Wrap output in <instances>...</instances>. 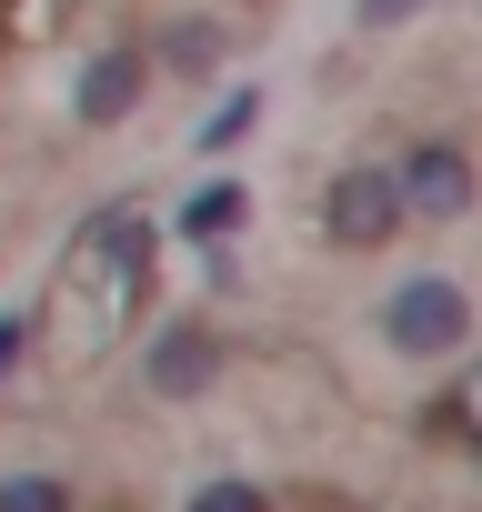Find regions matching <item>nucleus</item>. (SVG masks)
<instances>
[{
  "label": "nucleus",
  "instance_id": "obj_1",
  "mask_svg": "<svg viewBox=\"0 0 482 512\" xmlns=\"http://www.w3.org/2000/svg\"><path fill=\"white\" fill-rule=\"evenodd\" d=\"M151 272H161V231L141 201H101L71 251H61V352L71 362H111L141 312H151Z\"/></svg>",
  "mask_w": 482,
  "mask_h": 512
},
{
  "label": "nucleus",
  "instance_id": "obj_2",
  "mask_svg": "<svg viewBox=\"0 0 482 512\" xmlns=\"http://www.w3.org/2000/svg\"><path fill=\"white\" fill-rule=\"evenodd\" d=\"M372 332L392 362H472V292L452 272H412L372 302Z\"/></svg>",
  "mask_w": 482,
  "mask_h": 512
},
{
  "label": "nucleus",
  "instance_id": "obj_3",
  "mask_svg": "<svg viewBox=\"0 0 482 512\" xmlns=\"http://www.w3.org/2000/svg\"><path fill=\"white\" fill-rule=\"evenodd\" d=\"M392 231H412L402 171H392V161H342V171L322 181V241H332V251H392Z\"/></svg>",
  "mask_w": 482,
  "mask_h": 512
},
{
  "label": "nucleus",
  "instance_id": "obj_4",
  "mask_svg": "<svg viewBox=\"0 0 482 512\" xmlns=\"http://www.w3.org/2000/svg\"><path fill=\"white\" fill-rule=\"evenodd\" d=\"M221 362H231V342H221L211 312H161L141 332V392L151 402H201L221 382Z\"/></svg>",
  "mask_w": 482,
  "mask_h": 512
},
{
  "label": "nucleus",
  "instance_id": "obj_5",
  "mask_svg": "<svg viewBox=\"0 0 482 512\" xmlns=\"http://www.w3.org/2000/svg\"><path fill=\"white\" fill-rule=\"evenodd\" d=\"M392 171H402L412 221H472V201H482V171H472V151H462L452 131H422Z\"/></svg>",
  "mask_w": 482,
  "mask_h": 512
},
{
  "label": "nucleus",
  "instance_id": "obj_6",
  "mask_svg": "<svg viewBox=\"0 0 482 512\" xmlns=\"http://www.w3.org/2000/svg\"><path fill=\"white\" fill-rule=\"evenodd\" d=\"M141 91H151V51L111 41V51H91V61L71 71V121H81V131H121V121L141 111Z\"/></svg>",
  "mask_w": 482,
  "mask_h": 512
},
{
  "label": "nucleus",
  "instance_id": "obj_7",
  "mask_svg": "<svg viewBox=\"0 0 482 512\" xmlns=\"http://www.w3.org/2000/svg\"><path fill=\"white\" fill-rule=\"evenodd\" d=\"M241 221H252V181L241 171H211L181 211H171V231L191 241V251H221V241H241Z\"/></svg>",
  "mask_w": 482,
  "mask_h": 512
},
{
  "label": "nucleus",
  "instance_id": "obj_8",
  "mask_svg": "<svg viewBox=\"0 0 482 512\" xmlns=\"http://www.w3.org/2000/svg\"><path fill=\"white\" fill-rule=\"evenodd\" d=\"M252 131H262V81H241L231 101H211V111H201V131H191V151H201V161H231V151L252 141Z\"/></svg>",
  "mask_w": 482,
  "mask_h": 512
},
{
  "label": "nucleus",
  "instance_id": "obj_9",
  "mask_svg": "<svg viewBox=\"0 0 482 512\" xmlns=\"http://www.w3.org/2000/svg\"><path fill=\"white\" fill-rule=\"evenodd\" d=\"M151 61L181 71V81H211V71H221V21H171V31L151 41Z\"/></svg>",
  "mask_w": 482,
  "mask_h": 512
},
{
  "label": "nucleus",
  "instance_id": "obj_10",
  "mask_svg": "<svg viewBox=\"0 0 482 512\" xmlns=\"http://www.w3.org/2000/svg\"><path fill=\"white\" fill-rule=\"evenodd\" d=\"M0 512H81V492H71V472L21 462V472H0Z\"/></svg>",
  "mask_w": 482,
  "mask_h": 512
},
{
  "label": "nucleus",
  "instance_id": "obj_11",
  "mask_svg": "<svg viewBox=\"0 0 482 512\" xmlns=\"http://www.w3.org/2000/svg\"><path fill=\"white\" fill-rule=\"evenodd\" d=\"M442 422H452V432H462V442L482 452V352H472V362H452V392H442Z\"/></svg>",
  "mask_w": 482,
  "mask_h": 512
},
{
  "label": "nucleus",
  "instance_id": "obj_12",
  "mask_svg": "<svg viewBox=\"0 0 482 512\" xmlns=\"http://www.w3.org/2000/svg\"><path fill=\"white\" fill-rule=\"evenodd\" d=\"M181 512H272V492H262V482H241V472H211Z\"/></svg>",
  "mask_w": 482,
  "mask_h": 512
},
{
  "label": "nucleus",
  "instance_id": "obj_13",
  "mask_svg": "<svg viewBox=\"0 0 482 512\" xmlns=\"http://www.w3.org/2000/svg\"><path fill=\"white\" fill-rule=\"evenodd\" d=\"M31 332H41L31 312H0V382H11V372L31 362Z\"/></svg>",
  "mask_w": 482,
  "mask_h": 512
},
{
  "label": "nucleus",
  "instance_id": "obj_14",
  "mask_svg": "<svg viewBox=\"0 0 482 512\" xmlns=\"http://www.w3.org/2000/svg\"><path fill=\"white\" fill-rule=\"evenodd\" d=\"M412 11H422V0H352V21H362V31H402Z\"/></svg>",
  "mask_w": 482,
  "mask_h": 512
},
{
  "label": "nucleus",
  "instance_id": "obj_15",
  "mask_svg": "<svg viewBox=\"0 0 482 512\" xmlns=\"http://www.w3.org/2000/svg\"><path fill=\"white\" fill-rule=\"evenodd\" d=\"M472 482H482V452H472Z\"/></svg>",
  "mask_w": 482,
  "mask_h": 512
}]
</instances>
